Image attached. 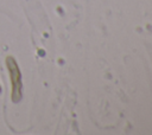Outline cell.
<instances>
[{
	"label": "cell",
	"mask_w": 152,
	"mask_h": 135,
	"mask_svg": "<svg viewBox=\"0 0 152 135\" xmlns=\"http://www.w3.org/2000/svg\"><path fill=\"white\" fill-rule=\"evenodd\" d=\"M2 92V88H1V84H0V94Z\"/></svg>",
	"instance_id": "cell-2"
},
{
	"label": "cell",
	"mask_w": 152,
	"mask_h": 135,
	"mask_svg": "<svg viewBox=\"0 0 152 135\" xmlns=\"http://www.w3.org/2000/svg\"><path fill=\"white\" fill-rule=\"evenodd\" d=\"M5 65H6V70L8 72V77H10L11 101H12V103L18 104L21 102V99L24 97V83H23L21 70L19 68L17 59L13 56H7L5 58Z\"/></svg>",
	"instance_id": "cell-1"
}]
</instances>
